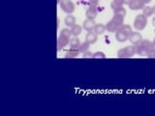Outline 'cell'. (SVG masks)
Here are the masks:
<instances>
[{
  "mask_svg": "<svg viewBox=\"0 0 155 116\" xmlns=\"http://www.w3.org/2000/svg\"><path fill=\"white\" fill-rule=\"evenodd\" d=\"M71 30L68 28H62V30L60 32V35L57 39V50L60 51L63 50L68 44L70 43V39H71Z\"/></svg>",
  "mask_w": 155,
  "mask_h": 116,
  "instance_id": "cell-1",
  "label": "cell"
},
{
  "mask_svg": "<svg viewBox=\"0 0 155 116\" xmlns=\"http://www.w3.org/2000/svg\"><path fill=\"white\" fill-rule=\"evenodd\" d=\"M152 48V42L148 40H143L140 44L136 45V53L139 56H147Z\"/></svg>",
  "mask_w": 155,
  "mask_h": 116,
  "instance_id": "cell-2",
  "label": "cell"
},
{
  "mask_svg": "<svg viewBox=\"0 0 155 116\" xmlns=\"http://www.w3.org/2000/svg\"><path fill=\"white\" fill-rule=\"evenodd\" d=\"M136 54V47L134 46H127L118 50L117 56L119 58H130Z\"/></svg>",
  "mask_w": 155,
  "mask_h": 116,
  "instance_id": "cell-3",
  "label": "cell"
},
{
  "mask_svg": "<svg viewBox=\"0 0 155 116\" xmlns=\"http://www.w3.org/2000/svg\"><path fill=\"white\" fill-rule=\"evenodd\" d=\"M147 24V18L143 14H138L135 18L134 21V27L137 31H142L145 28Z\"/></svg>",
  "mask_w": 155,
  "mask_h": 116,
  "instance_id": "cell-4",
  "label": "cell"
},
{
  "mask_svg": "<svg viewBox=\"0 0 155 116\" xmlns=\"http://www.w3.org/2000/svg\"><path fill=\"white\" fill-rule=\"evenodd\" d=\"M60 8L63 12H65L68 14H71L75 11V4L71 0H61L60 1Z\"/></svg>",
  "mask_w": 155,
  "mask_h": 116,
  "instance_id": "cell-5",
  "label": "cell"
},
{
  "mask_svg": "<svg viewBox=\"0 0 155 116\" xmlns=\"http://www.w3.org/2000/svg\"><path fill=\"white\" fill-rule=\"evenodd\" d=\"M145 6V3L143 0H130L128 4V7L132 10V11H138L140 9H143Z\"/></svg>",
  "mask_w": 155,
  "mask_h": 116,
  "instance_id": "cell-6",
  "label": "cell"
},
{
  "mask_svg": "<svg viewBox=\"0 0 155 116\" xmlns=\"http://www.w3.org/2000/svg\"><path fill=\"white\" fill-rule=\"evenodd\" d=\"M128 40L133 44V45H138L143 41V37L139 32H132L128 36Z\"/></svg>",
  "mask_w": 155,
  "mask_h": 116,
  "instance_id": "cell-7",
  "label": "cell"
},
{
  "mask_svg": "<svg viewBox=\"0 0 155 116\" xmlns=\"http://www.w3.org/2000/svg\"><path fill=\"white\" fill-rule=\"evenodd\" d=\"M97 14H98V10H97V7L95 6H89V8L86 10L85 16L88 19H95V18L97 17Z\"/></svg>",
  "mask_w": 155,
  "mask_h": 116,
  "instance_id": "cell-8",
  "label": "cell"
},
{
  "mask_svg": "<svg viewBox=\"0 0 155 116\" xmlns=\"http://www.w3.org/2000/svg\"><path fill=\"white\" fill-rule=\"evenodd\" d=\"M95 21H94V19H85V21H84V24H82V28L85 29L86 31H92L94 29L95 27Z\"/></svg>",
  "mask_w": 155,
  "mask_h": 116,
  "instance_id": "cell-9",
  "label": "cell"
},
{
  "mask_svg": "<svg viewBox=\"0 0 155 116\" xmlns=\"http://www.w3.org/2000/svg\"><path fill=\"white\" fill-rule=\"evenodd\" d=\"M97 34L93 31H89L88 33L86 34L85 36V41L88 42L90 45H92V44H95L97 42Z\"/></svg>",
  "mask_w": 155,
  "mask_h": 116,
  "instance_id": "cell-10",
  "label": "cell"
},
{
  "mask_svg": "<svg viewBox=\"0 0 155 116\" xmlns=\"http://www.w3.org/2000/svg\"><path fill=\"white\" fill-rule=\"evenodd\" d=\"M81 51L79 50V48H70L69 50L66 52L65 58H76L79 56Z\"/></svg>",
  "mask_w": 155,
  "mask_h": 116,
  "instance_id": "cell-11",
  "label": "cell"
},
{
  "mask_svg": "<svg viewBox=\"0 0 155 116\" xmlns=\"http://www.w3.org/2000/svg\"><path fill=\"white\" fill-rule=\"evenodd\" d=\"M118 28H119V26L116 25L111 19L110 21L107 22V24H106V30L109 31V32H116L118 30Z\"/></svg>",
  "mask_w": 155,
  "mask_h": 116,
  "instance_id": "cell-12",
  "label": "cell"
},
{
  "mask_svg": "<svg viewBox=\"0 0 155 116\" xmlns=\"http://www.w3.org/2000/svg\"><path fill=\"white\" fill-rule=\"evenodd\" d=\"M64 23L66 24V26L72 27L73 25L76 24V18L74 16H71V14H68L64 19Z\"/></svg>",
  "mask_w": 155,
  "mask_h": 116,
  "instance_id": "cell-13",
  "label": "cell"
},
{
  "mask_svg": "<svg viewBox=\"0 0 155 116\" xmlns=\"http://www.w3.org/2000/svg\"><path fill=\"white\" fill-rule=\"evenodd\" d=\"M124 18L123 16H121V14H114L113 18H111V21H113L116 25L117 26H121L123 24V21H124Z\"/></svg>",
  "mask_w": 155,
  "mask_h": 116,
  "instance_id": "cell-14",
  "label": "cell"
},
{
  "mask_svg": "<svg viewBox=\"0 0 155 116\" xmlns=\"http://www.w3.org/2000/svg\"><path fill=\"white\" fill-rule=\"evenodd\" d=\"M71 33H72V35L73 36H76L78 37L80 35V34L81 33V30H82V27L81 25H79V24H75V25H73L71 27Z\"/></svg>",
  "mask_w": 155,
  "mask_h": 116,
  "instance_id": "cell-15",
  "label": "cell"
},
{
  "mask_svg": "<svg viewBox=\"0 0 155 116\" xmlns=\"http://www.w3.org/2000/svg\"><path fill=\"white\" fill-rule=\"evenodd\" d=\"M118 30L121 31L122 33H124L125 35L129 36L130 34L132 33V27H131L129 24H122V25L118 28Z\"/></svg>",
  "mask_w": 155,
  "mask_h": 116,
  "instance_id": "cell-16",
  "label": "cell"
},
{
  "mask_svg": "<svg viewBox=\"0 0 155 116\" xmlns=\"http://www.w3.org/2000/svg\"><path fill=\"white\" fill-rule=\"evenodd\" d=\"M70 47L71 48H79L80 46H81V41H80V39L74 36L73 38L70 39Z\"/></svg>",
  "mask_w": 155,
  "mask_h": 116,
  "instance_id": "cell-17",
  "label": "cell"
},
{
  "mask_svg": "<svg viewBox=\"0 0 155 116\" xmlns=\"http://www.w3.org/2000/svg\"><path fill=\"white\" fill-rule=\"evenodd\" d=\"M115 39H116V41L122 43V42H125V41L128 40V36L125 35V34L122 33L121 31L117 30L116 31V34H115Z\"/></svg>",
  "mask_w": 155,
  "mask_h": 116,
  "instance_id": "cell-18",
  "label": "cell"
},
{
  "mask_svg": "<svg viewBox=\"0 0 155 116\" xmlns=\"http://www.w3.org/2000/svg\"><path fill=\"white\" fill-rule=\"evenodd\" d=\"M106 31V25L104 24H96L94 29H93V32H95L97 35H101V34H103L104 32Z\"/></svg>",
  "mask_w": 155,
  "mask_h": 116,
  "instance_id": "cell-19",
  "label": "cell"
},
{
  "mask_svg": "<svg viewBox=\"0 0 155 116\" xmlns=\"http://www.w3.org/2000/svg\"><path fill=\"white\" fill-rule=\"evenodd\" d=\"M123 5H124V0H113V2L110 3V8L114 11V9L122 7Z\"/></svg>",
  "mask_w": 155,
  "mask_h": 116,
  "instance_id": "cell-20",
  "label": "cell"
},
{
  "mask_svg": "<svg viewBox=\"0 0 155 116\" xmlns=\"http://www.w3.org/2000/svg\"><path fill=\"white\" fill-rule=\"evenodd\" d=\"M89 47H90V44L88 42L84 41V43H81V46L79 47V50L81 52V53H84L86 51L89 50Z\"/></svg>",
  "mask_w": 155,
  "mask_h": 116,
  "instance_id": "cell-21",
  "label": "cell"
},
{
  "mask_svg": "<svg viewBox=\"0 0 155 116\" xmlns=\"http://www.w3.org/2000/svg\"><path fill=\"white\" fill-rule=\"evenodd\" d=\"M143 14L147 18L152 16L153 14V7H150V6H144L143 8Z\"/></svg>",
  "mask_w": 155,
  "mask_h": 116,
  "instance_id": "cell-22",
  "label": "cell"
},
{
  "mask_svg": "<svg viewBox=\"0 0 155 116\" xmlns=\"http://www.w3.org/2000/svg\"><path fill=\"white\" fill-rule=\"evenodd\" d=\"M114 14H121V16H123L125 17V14H126V10L125 8L122 6V7H119V8H116L114 10Z\"/></svg>",
  "mask_w": 155,
  "mask_h": 116,
  "instance_id": "cell-23",
  "label": "cell"
},
{
  "mask_svg": "<svg viewBox=\"0 0 155 116\" xmlns=\"http://www.w3.org/2000/svg\"><path fill=\"white\" fill-rule=\"evenodd\" d=\"M93 58H106V55L104 54V52H101V51H97L95 53H93Z\"/></svg>",
  "mask_w": 155,
  "mask_h": 116,
  "instance_id": "cell-24",
  "label": "cell"
},
{
  "mask_svg": "<svg viewBox=\"0 0 155 116\" xmlns=\"http://www.w3.org/2000/svg\"><path fill=\"white\" fill-rule=\"evenodd\" d=\"M82 57L84 58H93V53L88 50V51H86L82 54Z\"/></svg>",
  "mask_w": 155,
  "mask_h": 116,
  "instance_id": "cell-25",
  "label": "cell"
},
{
  "mask_svg": "<svg viewBox=\"0 0 155 116\" xmlns=\"http://www.w3.org/2000/svg\"><path fill=\"white\" fill-rule=\"evenodd\" d=\"M90 6H95L97 7L99 5V0H88Z\"/></svg>",
  "mask_w": 155,
  "mask_h": 116,
  "instance_id": "cell-26",
  "label": "cell"
},
{
  "mask_svg": "<svg viewBox=\"0 0 155 116\" xmlns=\"http://www.w3.org/2000/svg\"><path fill=\"white\" fill-rule=\"evenodd\" d=\"M148 58H152V59H153V58H155V50H150L148 53H147V55Z\"/></svg>",
  "mask_w": 155,
  "mask_h": 116,
  "instance_id": "cell-27",
  "label": "cell"
},
{
  "mask_svg": "<svg viewBox=\"0 0 155 116\" xmlns=\"http://www.w3.org/2000/svg\"><path fill=\"white\" fill-rule=\"evenodd\" d=\"M143 1L145 4H147V3H149V2H151V0H143Z\"/></svg>",
  "mask_w": 155,
  "mask_h": 116,
  "instance_id": "cell-28",
  "label": "cell"
},
{
  "mask_svg": "<svg viewBox=\"0 0 155 116\" xmlns=\"http://www.w3.org/2000/svg\"><path fill=\"white\" fill-rule=\"evenodd\" d=\"M152 25L155 27V18H153V19H152Z\"/></svg>",
  "mask_w": 155,
  "mask_h": 116,
  "instance_id": "cell-29",
  "label": "cell"
},
{
  "mask_svg": "<svg viewBox=\"0 0 155 116\" xmlns=\"http://www.w3.org/2000/svg\"><path fill=\"white\" fill-rule=\"evenodd\" d=\"M129 2H130V0H124V4H129Z\"/></svg>",
  "mask_w": 155,
  "mask_h": 116,
  "instance_id": "cell-30",
  "label": "cell"
},
{
  "mask_svg": "<svg viewBox=\"0 0 155 116\" xmlns=\"http://www.w3.org/2000/svg\"><path fill=\"white\" fill-rule=\"evenodd\" d=\"M153 14H155V6H154V7H153Z\"/></svg>",
  "mask_w": 155,
  "mask_h": 116,
  "instance_id": "cell-31",
  "label": "cell"
}]
</instances>
